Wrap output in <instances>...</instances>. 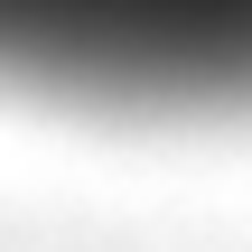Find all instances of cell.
Masks as SVG:
<instances>
[{
    "mask_svg": "<svg viewBox=\"0 0 252 252\" xmlns=\"http://www.w3.org/2000/svg\"><path fill=\"white\" fill-rule=\"evenodd\" d=\"M0 94L252 112V0H0Z\"/></svg>",
    "mask_w": 252,
    "mask_h": 252,
    "instance_id": "obj_1",
    "label": "cell"
}]
</instances>
